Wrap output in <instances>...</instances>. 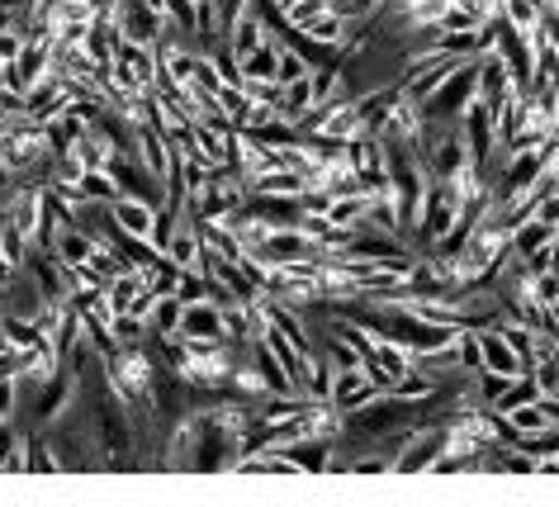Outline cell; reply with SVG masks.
<instances>
[{"mask_svg": "<svg viewBox=\"0 0 559 507\" xmlns=\"http://www.w3.org/2000/svg\"><path fill=\"white\" fill-rule=\"evenodd\" d=\"M309 72H313V62H309V58H304V52H299V48H289V44H285V48H280V72H275V76H280V81H285V86H289V81H304V76H309Z\"/></svg>", "mask_w": 559, "mask_h": 507, "instance_id": "obj_22", "label": "cell"}, {"mask_svg": "<svg viewBox=\"0 0 559 507\" xmlns=\"http://www.w3.org/2000/svg\"><path fill=\"white\" fill-rule=\"evenodd\" d=\"M180 337H186V342H233V337H228V318H223V304L218 299L186 304Z\"/></svg>", "mask_w": 559, "mask_h": 507, "instance_id": "obj_6", "label": "cell"}, {"mask_svg": "<svg viewBox=\"0 0 559 507\" xmlns=\"http://www.w3.org/2000/svg\"><path fill=\"white\" fill-rule=\"evenodd\" d=\"M76 194H81V200H95V204H115L119 194H123V186H119V180L105 172V166H91V172L81 176Z\"/></svg>", "mask_w": 559, "mask_h": 507, "instance_id": "obj_15", "label": "cell"}, {"mask_svg": "<svg viewBox=\"0 0 559 507\" xmlns=\"http://www.w3.org/2000/svg\"><path fill=\"white\" fill-rule=\"evenodd\" d=\"M512 95H522V86H516V76H512V67H508V58L502 52H484V72H479V101L493 109L508 105Z\"/></svg>", "mask_w": 559, "mask_h": 507, "instance_id": "obj_8", "label": "cell"}, {"mask_svg": "<svg viewBox=\"0 0 559 507\" xmlns=\"http://www.w3.org/2000/svg\"><path fill=\"white\" fill-rule=\"evenodd\" d=\"M109 214H115V223L123 233L133 237H147L157 233V219H162V200H147V194H119L115 204H109Z\"/></svg>", "mask_w": 559, "mask_h": 507, "instance_id": "obj_7", "label": "cell"}, {"mask_svg": "<svg viewBox=\"0 0 559 507\" xmlns=\"http://www.w3.org/2000/svg\"><path fill=\"white\" fill-rule=\"evenodd\" d=\"M313 105H318V91H313V72H309L304 81H289V86H285V105H280V109H285V115L299 123Z\"/></svg>", "mask_w": 559, "mask_h": 507, "instance_id": "obj_17", "label": "cell"}, {"mask_svg": "<svg viewBox=\"0 0 559 507\" xmlns=\"http://www.w3.org/2000/svg\"><path fill=\"white\" fill-rule=\"evenodd\" d=\"M115 24H119V34L129 38V44L157 48L166 38V30H171V15H166V10H152L147 0H123V5L115 10Z\"/></svg>", "mask_w": 559, "mask_h": 507, "instance_id": "obj_3", "label": "cell"}, {"mask_svg": "<svg viewBox=\"0 0 559 507\" xmlns=\"http://www.w3.org/2000/svg\"><path fill=\"white\" fill-rule=\"evenodd\" d=\"M413 370V346L403 337H374V346L366 351V375L380 389H394L403 375Z\"/></svg>", "mask_w": 559, "mask_h": 507, "instance_id": "obj_4", "label": "cell"}, {"mask_svg": "<svg viewBox=\"0 0 559 507\" xmlns=\"http://www.w3.org/2000/svg\"><path fill=\"white\" fill-rule=\"evenodd\" d=\"M445 450V427L441 422H427V427H413L408 436L399 441L394 450V470L399 474H417V470H431Z\"/></svg>", "mask_w": 559, "mask_h": 507, "instance_id": "obj_2", "label": "cell"}, {"mask_svg": "<svg viewBox=\"0 0 559 507\" xmlns=\"http://www.w3.org/2000/svg\"><path fill=\"white\" fill-rule=\"evenodd\" d=\"M95 247H100V243H95V237H91L86 228H81V223H67V228L58 233V243H52V251H58V257H62L67 266H72V271H81V266H91Z\"/></svg>", "mask_w": 559, "mask_h": 507, "instance_id": "obj_10", "label": "cell"}, {"mask_svg": "<svg viewBox=\"0 0 559 507\" xmlns=\"http://www.w3.org/2000/svg\"><path fill=\"white\" fill-rule=\"evenodd\" d=\"M555 223H545L540 214L536 219H526L522 223V228H512V251H516V257H536V251H545V247H555Z\"/></svg>", "mask_w": 559, "mask_h": 507, "instance_id": "obj_12", "label": "cell"}, {"mask_svg": "<svg viewBox=\"0 0 559 507\" xmlns=\"http://www.w3.org/2000/svg\"><path fill=\"white\" fill-rule=\"evenodd\" d=\"M380 393H384V389L366 375V365H352V370H332V379H328V399H332V408H337L342 417L360 413V408L374 403Z\"/></svg>", "mask_w": 559, "mask_h": 507, "instance_id": "obj_5", "label": "cell"}, {"mask_svg": "<svg viewBox=\"0 0 559 507\" xmlns=\"http://www.w3.org/2000/svg\"><path fill=\"white\" fill-rule=\"evenodd\" d=\"M479 342H484V370H498V375H512V379L526 375V361L516 356V346L498 328H484Z\"/></svg>", "mask_w": 559, "mask_h": 507, "instance_id": "obj_9", "label": "cell"}, {"mask_svg": "<svg viewBox=\"0 0 559 507\" xmlns=\"http://www.w3.org/2000/svg\"><path fill=\"white\" fill-rule=\"evenodd\" d=\"M280 48H285V34L271 30L261 48H251L242 58V81H257V76H275L280 72Z\"/></svg>", "mask_w": 559, "mask_h": 507, "instance_id": "obj_13", "label": "cell"}, {"mask_svg": "<svg viewBox=\"0 0 559 507\" xmlns=\"http://www.w3.org/2000/svg\"><path fill=\"white\" fill-rule=\"evenodd\" d=\"M242 91H247V101L251 105H285V81L280 76H257V81H242Z\"/></svg>", "mask_w": 559, "mask_h": 507, "instance_id": "obj_21", "label": "cell"}, {"mask_svg": "<svg viewBox=\"0 0 559 507\" xmlns=\"http://www.w3.org/2000/svg\"><path fill=\"white\" fill-rule=\"evenodd\" d=\"M251 190H265V194H289V200H295V194L309 190V176L289 172V166H271V172H265V176H261Z\"/></svg>", "mask_w": 559, "mask_h": 507, "instance_id": "obj_16", "label": "cell"}, {"mask_svg": "<svg viewBox=\"0 0 559 507\" xmlns=\"http://www.w3.org/2000/svg\"><path fill=\"white\" fill-rule=\"evenodd\" d=\"M479 72H484V58H465L451 76L441 81L437 95L423 101V119L427 123H460V115L469 109V101L479 95Z\"/></svg>", "mask_w": 559, "mask_h": 507, "instance_id": "obj_1", "label": "cell"}, {"mask_svg": "<svg viewBox=\"0 0 559 507\" xmlns=\"http://www.w3.org/2000/svg\"><path fill=\"white\" fill-rule=\"evenodd\" d=\"M176 294H180V299H186V304L214 299V285H209L204 266H186V271H180V285H176Z\"/></svg>", "mask_w": 559, "mask_h": 507, "instance_id": "obj_20", "label": "cell"}, {"mask_svg": "<svg viewBox=\"0 0 559 507\" xmlns=\"http://www.w3.org/2000/svg\"><path fill=\"white\" fill-rule=\"evenodd\" d=\"M29 251H34L29 237H24V233H20L10 219H0V257H10V261H15L20 271H24V261H29Z\"/></svg>", "mask_w": 559, "mask_h": 507, "instance_id": "obj_18", "label": "cell"}, {"mask_svg": "<svg viewBox=\"0 0 559 507\" xmlns=\"http://www.w3.org/2000/svg\"><path fill=\"white\" fill-rule=\"evenodd\" d=\"M24 474H62V456L52 450L44 427H29V446H24Z\"/></svg>", "mask_w": 559, "mask_h": 507, "instance_id": "obj_11", "label": "cell"}, {"mask_svg": "<svg viewBox=\"0 0 559 507\" xmlns=\"http://www.w3.org/2000/svg\"><path fill=\"white\" fill-rule=\"evenodd\" d=\"M180 318H186V299H180V294H162V299L147 308L152 337H176L180 332Z\"/></svg>", "mask_w": 559, "mask_h": 507, "instance_id": "obj_14", "label": "cell"}, {"mask_svg": "<svg viewBox=\"0 0 559 507\" xmlns=\"http://www.w3.org/2000/svg\"><path fill=\"white\" fill-rule=\"evenodd\" d=\"M508 422L516 427V436H536V432H545V427H555V422L545 417L540 399H536V403H522V408H512V413H508Z\"/></svg>", "mask_w": 559, "mask_h": 507, "instance_id": "obj_19", "label": "cell"}]
</instances>
